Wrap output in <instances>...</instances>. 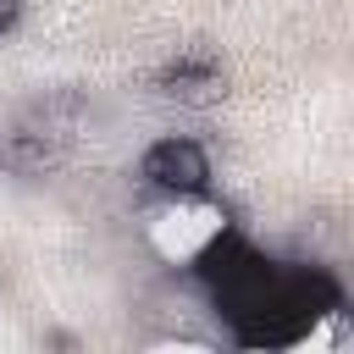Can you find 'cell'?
Instances as JSON below:
<instances>
[{"mask_svg":"<svg viewBox=\"0 0 354 354\" xmlns=\"http://www.w3.org/2000/svg\"><path fill=\"white\" fill-rule=\"evenodd\" d=\"M138 177H144L149 188H160V194L194 199V194L210 188V155H205L194 138L166 133V138H155V144L138 155Z\"/></svg>","mask_w":354,"mask_h":354,"instance_id":"6da1fadb","label":"cell"},{"mask_svg":"<svg viewBox=\"0 0 354 354\" xmlns=\"http://www.w3.org/2000/svg\"><path fill=\"white\" fill-rule=\"evenodd\" d=\"M155 94L171 100V105H183V111H210V105L227 100V72H221L216 55L188 50V55H177V61H166L155 72Z\"/></svg>","mask_w":354,"mask_h":354,"instance_id":"7a4b0ae2","label":"cell"},{"mask_svg":"<svg viewBox=\"0 0 354 354\" xmlns=\"http://www.w3.org/2000/svg\"><path fill=\"white\" fill-rule=\"evenodd\" d=\"M17 17H22V0H0V33H11Z\"/></svg>","mask_w":354,"mask_h":354,"instance_id":"3957f363","label":"cell"}]
</instances>
